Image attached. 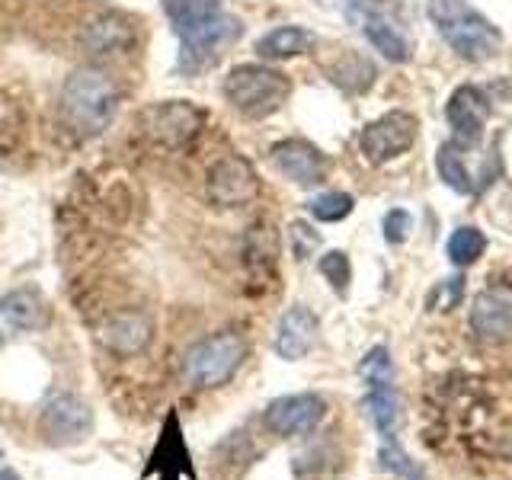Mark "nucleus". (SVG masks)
I'll use <instances>...</instances> for the list:
<instances>
[{
    "mask_svg": "<svg viewBox=\"0 0 512 480\" xmlns=\"http://www.w3.org/2000/svg\"><path fill=\"white\" fill-rule=\"evenodd\" d=\"M484 250H487V237L480 228H471V224H464V228L452 231V237H448V244H445L448 260H452L455 266L477 263L480 256H484Z\"/></svg>",
    "mask_w": 512,
    "mask_h": 480,
    "instance_id": "obj_24",
    "label": "nucleus"
},
{
    "mask_svg": "<svg viewBox=\"0 0 512 480\" xmlns=\"http://www.w3.org/2000/svg\"><path fill=\"white\" fill-rule=\"evenodd\" d=\"M269 157L285 180H292L298 186H317V183H324L330 173L327 154L304 138H285L279 144H272Z\"/></svg>",
    "mask_w": 512,
    "mask_h": 480,
    "instance_id": "obj_13",
    "label": "nucleus"
},
{
    "mask_svg": "<svg viewBox=\"0 0 512 480\" xmlns=\"http://www.w3.org/2000/svg\"><path fill=\"white\" fill-rule=\"evenodd\" d=\"M429 23L436 26L442 42L452 52L471 64H484L496 58V52L503 48V32L500 26H493L477 7H471L468 0H429L426 4Z\"/></svg>",
    "mask_w": 512,
    "mask_h": 480,
    "instance_id": "obj_1",
    "label": "nucleus"
},
{
    "mask_svg": "<svg viewBox=\"0 0 512 480\" xmlns=\"http://www.w3.org/2000/svg\"><path fill=\"white\" fill-rule=\"evenodd\" d=\"M0 458H4V448H0Z\"/></svg>",
    "mask_w": 512,
    "mask_h": 480,
    "instance_id": "obj_34",
    "label": "nucleus"
},
{
    "mask_svg": "<svg viewBox=\"0 0 512 480\" xmlns=\"http://www.w3.org/2000/svg\"><path fill=\"white\" fill-rule=\"evenodd\" d=\"M276 228H269L266 221H256L250 234H247V244H244V256H247V266L250 269H272L276 266Z\"/></svg>",
    "mask_w": 512,
    "mask_h": 480,
    "instance_id": "obj_23",
    "label": "nucleus"
},
{
    "mask_svg": "<svg viewBox=\"0 0 512 480\" xmlns=\"http://www.w3.org/2000/svg\"><path fill=\"white\" fill-rule=\"evenodd\" d=\"M240 36V20H234V16L228 13H215V16H208L205 23L199 26H192L183 32V55H180V68L186 74H199L205 71L208 64H215L218 55L228 48L234 39Z\"/></svg>",
    "mask_w": 512,
    "mask_h": 480,
    "instance_id": "obj_7",
    "label": "nucleus"
},
{
    "mask_svg": "<svg viewBox=\"0 0 512 480\" xmlns=\"http://www.w3.org/2000/svg\"><path fill=\"white\" fill-rule=\"evenodd\" d=\"M490 112L493 106L484 90L474 84H461L445 103V122L452 128L455 144H461V148H477L490 122Z\"/></svg>",
    "mask_w": 512,
    "mask_h": 480,
    "instance_id": "obj_10",
    "label": "nucleus"
},
{
    "mask_svg": "<svg viewBox=\"0 0 512 480\" xmlns=\"http://www.w3.org/2000/svg\"><path fill=\"white\" fill-rule=\"evenodd\" d=\"M320 276H324L330 282V288L336 295H346L349 292V282H352V263H349V256L343 250H330L320 256Z\"/></svg>",
    "mask_w": 512,
    "mask_h": 480,
    "instance_id": "obj_28",
    "label": "nucleus"
},
{
    "mask_svg": "<svg viewBox=\"0 0 512 480\" xmlns=\"http://www.w3.org/2000/svg\"><path fill=\"white\" fill-rule=\"evenodd\" d=\"M167 10H170V20H173L176 32L183 36L186 29L199 26L208 20V16L221 13V0H167Z\"/></svg>",
    "mask_w": 512,
    "mask_h": 480,
    "instance_id": "obj_25",
    "label": "nucleus"
},
{
    "mask_svg": "<svg viewBox=\"0 0 512 480\" xmlns=\"http://www.w3.org/2000/svg\"><path fill=\"white\" fill-rule=\"evenodd\" d=\"M381 231H384V240H388V244H394V247L404 244L413 231V215L407 212V208H391L381 221Z\"/></svg>",
    "mask_w": 512,
    "mask_h": 480,
    "instance_id": "obj_30",
    "label": "nucleus"
},
{
    "mask_svg": "<svg viewBox=\"0 0 512 480\" xmlns=\"http://www.w3.org/2000/svg\"><path fill=\"white\" fill-rule=\"evenodd\" d=\"M119 84L100 68H80L68 80H64L61 90V116L68 122V128L80 138H93L100 135L109 122L116 119L119 109Z\"/></svg>",
    "mask_w": 512,
    "mask_h": 480,
    "instance_id": "obj_2",
    "label": "nucleus"
},
{
    "mask_svg": "<svg viewBox=\"0 0 512 480\" xmlns=\"http://www.w3.org/2000/svg\"><path fill=\"white\" fill-rule=\"evenodd\" d=\"M48 327V301L32 292V288H16V292L0 298V330L26 333Z\"/></svg>",
    "mask_w": 512,
    "mask_h": 480,
    "instance_id": "obj_18",
    "label": "nucleus"
},
{
    "mask_svg": "<svg viewBox=\"0 0 512 480\" xmlns=\"http://www.w3.org/2000/svg\"><path fill=\"white\" fill-rule=\"evenodd\" d=\"M352 208H356V199H352L349 192H324V196L308 202V212L324 224L343 221L346 215H352Z\"/></svg>",
    "mask_w": 512,
    "mask_h": 480,
    "instance_id": "obj_27",
    "label": "nucleus"
},
{
    "mask_svg": "<svg viewBox=\"0 0 512 480\" xmlns=\"http://www.w3.org/2000/svg\"><path fill=\"white\" fill-rule=\"evenodd\" d=\"M0 480H20V474L10 471V468H0Z\"/></svg>",
    "mask_w": 512,
    "mask_h": 480,
    "instance_id": "obj_32",
    "label": "nucleus"
},
{
    "mask_svg": "<svg viewBox=\"0 0 512 480\" xmlns=\"http://www.w3.org/2000/svg\"><path fill=\"white\" fill-rule=\"evenodd\" d=\"M0 346H4V330H0Z\"/></svg>",
    "mask_w": 512,
    "mask_h": 480,
    "instance_id": "obj_33",
    "label": "nucleus"
},
{
    "mask_svg": "<svg viewBox=\"0 0 512 480\" xmlns=\"http://www.w3.org/2000/svg\"><path fill=\"white\" fill-rule=\"evenodd\" d=\"M416 135H420V122H416V116H410L404 109H391V112H384L381 119L368 122L362 128L359 148L368 164H388V160L407 154L413 148Z\"/></svg>",
    "mask_w": 512,
    "mask_h": 480,
    "instance_id": "obj_5",
    "label": "nucleus"
},
{
    "mask_svg": "<svg viewBox=\"0 0 512 480\" xmlns=\"http://www.w3.org/2000/svg\"><path fill=\"white\" fill-rule=\"evenodd\" d=\"M378 461H381V468L388 471V474H394V477H400V480H423V471L416 468V464L410 461V455L400 448L397 442H391V439H384V445H381V452H378Z\"/></svg>",
    "mask_w": 512,
    "mask_h": 480,
    "instance_id": "obj_29",
    "label": "nucleus"
},
{
    "mask_svg": "<svg viewBox=\"0 0 512 480\" xmlns=\"http://www.w3.org/2000/svg\"><path fill=\"white\" fill-rule=\"evenodd\" d=\"M205 192H208V199H212V205L218 208H240L260 196V176H256L247 157L228 154L215 160L212 170H208Z\"/></svg>",
    "mask_w": 512,
    "mask_h": 480,
    "instance_id": "obj_8",
    "label": "nucleus"
},
{
    "mask_svg": "<svg viewBox=\"0 0 512 480\" xmlns=\"http://www.w3.org/2000/svg\"><path fill=\"white\" fill-rule=\"evenodd\" d=\"M317 333H320L317 314L308 308V304H292V308L279 317L276 340H272V346H276L279 359L298 362L317 346Z\"/></svg>",
    "mask_w": 512,
    "mask_h": 480,
    "instance_id": "obj_15",
    "label": "nucleus"
},
{
    "mask_svg": "<svg viewBox=\"0 0 512 480\" xmlns=\"http://www.w3.org/2000/svg\"><path fill=\"white\" fill-rule=\"evenodd\" d=\"M288 234H292V253H295V260H308V256H314V250L320 247V234L311 228L308 221H295L292 228H288Z\"/></svg>",
    "mask_w": 512,
    "mask_h": 480,
    "instance_id": "obj_31",
    "label": "nucleus"
},
{
    "mask_svg": "<svg viewBox=\"0 0 512 480\" xmlns=\"http://www.w3.org/2000/svg\"><path fill=\"white\" fill-rule=\"evenodd\" d=\"M314 45H317V39H314L311 29L279 26V29L266 32V36L256 42V52H260V58H269V61H285V58L308 55Z\"/></svg>",
    "mask_w": 512,
    "mask_h": 480,
    "instance_id": "obj_19",
    "label": "nucleus"
},
{
    "mask_svg": "<svg viewBox=\"0 0 512 480\" xmlns=\"http://www.w3.org/2000/svg\"><path fill=\"white\" fill-rule=\"evenodd\" d=\"M362 32L375 45V52H381L388 61H410V42L391 20H384V16H365Z\"/></svg>",
    "mask_w": 512,
    "mask_h": 480,
    "instance_id": "obj_20",
    "label": "nucleus"
},
{
    "mask_svg": "<svg viewBox=\"0 0 512 480\" xmlns=\"http://www.w3.org/2000/svg\"><path fill=\"white\" fill-rule=\"evenodd\" d=\"M157 474V480H196V468H192V458H189V448L183 439V426H180V416L176 410L167 413L164 429H160V439L151 452V464L144 468V477Z\"/></svg>",
    "mask_w": 512,
    "mask_h": 480,
    "instance_id": "obj_14",
    "label": "nucleus"
},
{
    "mask_svg": "<svg viewBox=\"0 0 512 480\" xmlns=\"http://www.w3.org/2000/svg\"><path fill=\"white\" fill-rule=\"evenodd\" d=\"M244 359H247L244 333L221 330L186 349L183 378L189 384H196V388H221V384H228L237 375V368L244 365Z\"/></svg>",
    "mask_w": 512,
    "mask_h": 480,
    "instance_id": "obj_4",
    "label": "nucleus"
},
{
    "mask_svg": "<svg viewBox=\"0 0 512 480\" xmlns=\"http://www.w3.org/2000/svg\"><path fill=\"white\" fill-rule=\"evenodd\" d=\"M205 125V112L196 109L186 100H170V103H157L144 112V132L154 144L170 151H183L192 141L199 138Z\"/></svg>",
    "mask_w": 512,
    "mask_h": 480,
    "instance_id": "obj_6",
    "label": "nucleus"
},
{
    "mask_svg": "<svg viewBox=\"0 0 512 480\" xmlns=\"http://www.w3.org/2000/svg\"><path fill=\"white\" fill-rule=\"evenodd\" d=\"M471 327L480 340H506L512 333V295L500 288H487L474 298Z\"/></svg>",
    "mask_w": 512,
    "mask_h": 480,
    "instance_id": "obj_17",
    "label": "nucleus"
},
{
    "mask_svg": "<svg viewBox=\"0 0 512 480\" xmlns=\"http://www.w3.org/2000/svg\"><path fill=\"white\" fill-rule=\"evenodd\" d=\"M224 96L247 119H266L292 96V80L266 64H237L224 77Z\"/></svg>",
    "mask_w": 512,
    "mask_h": 480,
    "instance_id": "obj_3",
    "label": "nucleus"
},
{
    "mask_svg": "<svg viewBox=\"0 0 512 480\" xmlns=\"http://www.w3.org/2000/svg\"><path fill=\"white\" fill-rule=\"evenodd\" d=\"M436 164H439V176H442V183L448 189H455V192H474V176L468 170V164H464V148L455 141H448L439 148V157H436Z\"/></svg>",
    "mask_w": 512,
    "mask_h": 480,
    "instance_id": "obj_22",
    "label": "nucleus"
},
{
    "mask_svg": "<svg viewBox=\"0 0 512 480\" xmlns=\"http://www.w3.org/2000/svg\"><path fill=\"white\" fill-rule=\"evenodd\" d=\"M324 416H327L324 397L301 391V394H285L272 400L263 413V423L269 432H276V436L292 439V436H308V432H314Z\"/></svg>",
    "mask_w": 512,
    "mask_h": 480,
    "instance_id": "obj_9",
    "label": "nucleus"
},
{
    "mask_svg": "<svg viewBox=\"0 0 512 480\" xmlns=\"http://www.w3.org/2000/svg\"><path fill=\"white\" fill-rule=\"evenodd\" d=\"M359 378L368 384V388H391L394 381V362H391V352L384 346H375L365 352V359L359 365Z\"/></svg>",
    "mask_w": 512,
    "mask_h": 480,
    "instance_id": "obj_26",
    "label": "nucleus"
},
{
    "mask_svg": "<svg viewBox=\"0 0 512 480\" xmlns=\"http://www.w3.org/2000/svg\"><path fill=\"white\" fill-rule=\"evenodd\" d=\"M96 340H100V346L106 352H112V356L135 359L154 340V320L138 308L116 311L96 327Z\"/></svg>",
    "mask_w": 512,
    "mask_h": 480,
    "instance_id": "obj_11",
    "label": "nucleus"
},
{
    "mask_svg": "<svg viewBox=\"0 0 512 480\" xmlns=\"http://www.w3.org/2000/svg\"><path fill=\"white\" fill-rule=\"evenodd\" d=\"M39 429L52 445H77L93 432V410L80 397L61 394L45 404Z\"/></svg>",
    "mask_w": 512,
    "mask_h": 480,
    "instance_id": "obj_12",
    "label": "nucleus"
},
{
    "mask_svg": "<svg viewBox=\"0 0 512 480\" xmlns=\"http://www.w3.org/2000/svg\"><path fill=\"white\" fill-rule=\"evenodd\" d=\"M362 410L384 439H391L397 426H400V397L394 394V388H375L362 400Z\"/></svg>",
    "mask_w": 512,
    "mask_h": 480,
    "instance_id": "obj_21",
    "label": "nucleus"
},
{
    "mask_svg": "<svg viewBox=\"0 0 512 480\" xmlns=\"http://www.w3.org/2000/svg\"><path fill=\"white\" fill-rule=\"evenodd\" d=\"M80 45L87 48V55L106 58V55H125L135 45V23L122 13H106L84 29Z\"/></svg>",
    "mask_w": 512,
    "mask_h": 480,
    "instance_id": "obj_16",
    "label": "nucleus"
}]
</instances>
